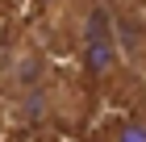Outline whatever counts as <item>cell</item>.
I'll list each match as a JSON object with an SVG mask.
<instances>
[{
  "label": "cell",
  "mask_w": 146,
  "mask_h": 142,
  "mask_svg": "<svg viewBox=\"0 0 146 142\" xmlns=\"http://www.w3.org/2000/svg\"><path fill=\"white\" fill-rule=\"evenodd\" d=\"M42 84H46V63H42V55H38L34 46H17V50L9 55V71H4L9 96L21 100V96H29L34 88H42Z\"/></svg>",
  "instance_id": "6da1fadb"
},
{
  "label": "cell",
  "mask_w": 146,
  "mask_h": 142,
  "mask_svg": "<svg viewBox=\"0 0 146 142\" xmlns=\"http://www.w3.org/2000/svg\"><path fill=\"white\" fill-rule=\"evenodd\" d=\"M104 142H146V109H134L125 117H117Z\"/></svg>",
  "instance_id": "7a4b0ae2"
},
{
  "label": "cell",
  "mask_w": 146,
  "mask_h": 142,
  "mask_svg": "<svg viewBox=\"0 0 146 142\" xmlns=\"http://www.w3.org/2000/svg\"><path fill=\"white\" fill-rule=\"evenodd\" d=\"M42 9H63V4H71V0H38Z\"/></svg>",
  "instance_id": "3957f363"
}]
</instances>
